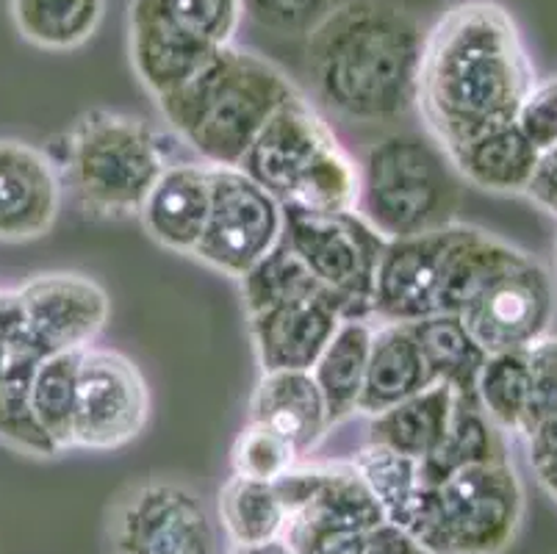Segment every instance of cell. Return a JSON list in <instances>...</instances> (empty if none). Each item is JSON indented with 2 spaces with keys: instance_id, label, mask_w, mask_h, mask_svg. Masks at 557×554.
I'll list each match as a JSON object with an SVG mask.
<instances>
[{
  "instance_id": "1",
  "label": "cell",
  "mask_w": 557,
  "mask_h": 554,
  "mask_svg": "<svg viewBox=\"0 0 557 554\" xmlns=\"http://www.w3.org/2000/svg\"><path fill=\"white\" fill-rule=\"evenodd\" d=\"M533 59L513 14L496 0H463L424 37L417 111L444 156L516 122L535 84Z\"/></svg>"
},
{
  "instance_id": "2",
  "label": "cell",
  "mask_w": 557,
  "mask_h": 554,
  "mask_svg": "<svg viewBox=\"0 0 557 554\" xmlns=\"http://www.w3.org/2000/svg\"><path fill=\"white\" fill-rule=\"evenodd\" d=\"M428 30L394 0H344L306 37L317 100L352 125H392L417 111Z\"/></svg>"
},
{
  "instance_id": "3",
  "label": "cell",
  "mask_w": 557,
  "mask_h": 554,
  "mask_svg": "<svg viewBox=\"0 0 557 554\" xmlns=\"http://www.w3.org/2000/svg\"><path fill=\"white\" fill-rule=\"evenodd\" d=\"M300 91L275 61L231 45L178 89L156 98V109L202 164L242 167L270 116Z\"/></svg>"
},
{
  "instance_id": "4",
  "label": "cell",
  "mask_w": 557,
  "mask_h": 554,
  "mask_svg": "<svg viewBox=\"0 0 557 554\" xmlns=\"http://www.w3.org/2000/svg\"><path fill=\"white\" fill-rule=\"evenodd\" d=\"M53 161L64 195L92 220L139 217L150 189L170 167L164 141L150 122L109 109L81 114L64 131Z\"/></svg>"
},
{
  "instance_id": "5",
  "label": "cell",
  "mask_w": 557,
  "mask_h": 554,
  "mask_svg": "<svg viewBox=\"0 0 557 554\" xmlns=\"http://www.w3.org/2000/svg\"><path fill=\"white\" fill-rule=\"evenodd\" d=\"M242 170L283 206L349 213L358 206V164L306 91L263 125Z\"/></svg>"
},
{
  "instance_id": "6",
  "label": "cell",
  "mask_w": 557,
  "mask_h": 554,
  "mask_svg": "<svg viewBox=\"0 0 557 554\" xmlns=\"http://www.w3.org/2000/svg\"><path fill=\"white\" fill-rule=\"evenodd\" d=\"M460 177L430 136L397 131L372 141L358 164L356 213L386 242L458 220Z\"/></svg>"
},
{
  "instance_id": "7",
  "label": "cell",
  "mask_w": 557,
  "mask_h": 554,
  "mask_svg": "<svg viewBox=\"0 0 557 554\" xmlns=\"http://www.w3.org/2000/svg\"><path fill=\"white\" fill-rule=\"evenodd\" d=\"M524 516V482L505 457L424 488L405 530L433 554H503L519 538Z\"/></svg>"
},
{
  "instance_id": "8",
  "label": "cell",
  "mask_w": 557,
  "mask_h": 554,
  "mask_svg": "<svg viewBox=\"0 0 557 554\" xmlns=\"http://www.w3.org/2000/svg\"><path fill=\"white\" fill-rule=\"evenodd\" d=\"M242 0H128V59L150 98L200 73L231 48L239 30Z\"/></svg>"
},
{
  "instance_id": "9",
  "label": "cell",
  "mask_w": 557,
  "mask_h": 554,
  "mask_svg": "<svg viewBox=\"0 0 557 554\" xmlns=\"http://www.w3.org/2000/svg\"><path fill=\"white\" fill-rule=\"evenodd\" d=\"M283 208V242L288 250L336 297L344 319L372 322L374 278L386 238L356 211L313 213L292 206Z\"/></svg>"
},
{
  "instance_id": "10",
  "label": "cell",
  "mask_w": 557,
  "mask_h": 554,
  "mask_svg": "<svg viewBox=\"0 0 557 554\" xmlns=\"http://www.w3.org/2000/svg\"><path fill=\"white\" fill-rule=\"evenodd\" d=\"M111 554H220L209 507L189 485L166 477L131 482L106 513Z\"/></svg>"
},
{
  "instance_id": "11",
  "label": "cell",
  "mask_w": 557,
  "mask_h": 554,
  "mask_svg": "<svg viewBox=\"0 0 557 554\" xmlns=\"http://www.w3.org/2000/svg\"><path fill=\"white\" fill-rule=\"evenodd\" d=\"M286 208L242 167H211V211L195 258L222 278L242 281L275 250Z\"/></svg>"
},
{
  "instance_id": "12",
  "label": "cell",
  "mask_w": 557,
  "mask_h": 554,
  "mask_svg": "<svg viewBox=\"0 0 557 554\" xmlns=\"http://www.w3.org/2000/svg\"><path fill=\"white\" fill-rule=\"evenodd\" d=\"M557 317V278L544 261L521 253L496 272L458 319L488 355L524 353L552 333Z\"/></svg>"
},
{
  "instance_id": "13",
  "label": "cell",
  "mask_w": 557,
  "mask_h": 554,
  "mask_svg": "<svg viewBox=\"0 0 557 554\" xmlns=\"http://www.w3.org/2000/svg\"><path fill=\"white\" fill-rule=\"evenodd\" d=\"M148 421L150 389L139 366L116 349H81L73 450H123L145 433Z\"/></svg>"
},
{
  "instance_id": "14",
  "label": "cell",
  "mask_w": 557,
  "mask_h": 554,
  "mask_svg": "<svg viewBox=\"0 0 557 554\" xmlns=\"http://www.w3.org/2000/svg\"><path fill=\"white\" fill-rule=\"evenodd\" d=\"M453 222L438 231L386 242L377 263L372 324H413L447 313Z\"/></svg>"
},
{
  "instance_id": "15",
  "label": "cell",
  "mask_w": 557,
  "mask_h": 554,
  "mask_svg": "<svg viewBox=\"0 0 557 554\" xmlns=\"http://www.w3.org/2000/svg\"><path fill=\"white\" fill-rule=\"evenodd\" d=\"M14 292L45 355L92 347L111 317L106 288L81 272L34 274Z\"/></svg>"
},
{
  "instance_id": "16",
  "label": "cell",
  "mask_w": 557,
  "mask_h": 554,
  "mask_svg": "<svg viewBox=\"0 0 557 554\" xmlns=\"http://www.w3.org/2000/svg\"><path fill=\"white\" fill-rule=\"evenodd\" d=\"M342 319V308L327 288L283 297L261 305L256 311H247L261 372H275V369L311 372V366L327 347Z\"/></svg>"
},
{
  "instance_id": "17",
  "label": "cell",
  "mask_w": 557,
  "mask_h": 554,
  "mask_svg": "<svg viewBox=\"0 0 557 554\" xmlns=\"http://www.w3.org/2000/svg\"><path fill=\"white\" fill-rule=\"evenodd\" d=\"M62 202V177L48 152L28 141L0 139V244L48 236Z\"/></svg>"
},
{
  "instance_id": "18",
  "label": "cell",
  "mask_w": 557,
  "mask_h": 554,
  "mask_svg": "<svg viewBox=\"0 0 557 554\" xmlns=\"http://www.w3.org/2000/svg\"><path fill=\"white\" fill-rule=\"evenodd\" d=\"M209 211L211 167L202 161H170L141 206L139 222L159 247L195 258L209 225Z\"/></svg>"
},
{
  "instance_id": "19",
  "label": "cell",
  "mask_w": 557,
  "mask_h": 554,
  "mask_svg": "<svg viewBox=\"0 0 557 554\" xmlns=\"http://www.w3.org/2000/svg\"><path fill=\"white\" fill-rule=\"evenodd\" d=\"M247 421H261L283 439L295 444L302 455H311L333 430L322 391L311 372L302 369H275L261 372L250 396Z\"/></svg>"
},
{
  "instance_id": "20",
  "label": "cell",
  "mask_w": 557,
  "mask_h": 554,
  "mask_svg": "<svg viewBox=\"0 0 557 554\" xmlns=\"http://www.w3.org/2000/svg\"><path fill=\"white\" fill-rule=\"evenodd\" d=\"M430 385L435 383L430 378L428 366H424L422 349H419L410 324H374L358 414L372 419V416L405 403L408 396L419 394Z\"/></svg>"
},
{
  "instance_id": "21",
  "label": "cell",
  "mask_w": 557,
  "mask_h": 554,
  "mask_svg": "<svg viewBox=\"0 0 557 554\" xmlns=\"http://www.w3.org/2000/svg\"><path fill=\"white\" fill-rule=\"evenodd\" d=\"M541 152L524 139L516 122L474 136L447 159L458 177L488 195L521 197L533 177Z\"/></svg>"
},
{
  "instance_id": "22",
  "label": "cell",
  "mask_w": 557,
  "mask_h": 554,
  "mask_svg": "<svg viewBox=\"0 0 557 554\" xmlns=\"http://www.w3.org/2000/svg\"><path fill=\"white\" fill-rule=\"evenodd\" d=\"M455 394L447 385L435 383L405 403L372 416L369 421V444L386 446L413 460H424L447 433L455 410Z\"/></svg>"
},
{
  "instance_id": "23",
  "label": "cell",
  "mask_w": 557,
  "mask_h": 554,
  "mask_svg": "<svg viewBox=\"0 0 557 554\" xmlns=\"http://www.w3.org/2000/svg\"><path fill=\"white\" fill-rule=\"evenodd\" d=\"M372 330L374 324L367 319H342L327 347L311 366V378L322 391L333 427L358 414L369 347H372Z\"/></svg>"
},
{
  "instance_id": "24",
  "label": "cell",
  "mask_w": 557,
  "mask_h": 554,
  "mask_svg": "<svg viewBox=\"0 0 557 554\" xmlns=\"http://www.w3.org/2000/svg\"><path fill=\"white\" fill-rule=\"evenodd\" d=\"M410 330L417 335V344L422 349L424 366H428L433 383L453 389L458 403L480 408L478 378L488 353L474 342L463 322L458 317L442 313V317L413 322Z\"/></svg>"
},
{
  "instance_id": "25",
  "label": "cell",
  "mask_w": 557,
  "mask_h": 554,
  "mask_svg": "<svg viewBox=\"0 0 557 554\" xmlns=\"http://www.w3.org/2000/svg\"><path fill=\"white\" fill-rule=\"evenodd\" d=\"M9 17L23 42L48 53H70L98 34L106 0H9Z\"/></svg>"
},
{
  "instance_id": "26",
  "label": "cell",
  "mask_w": 557,
  "mask_h": 554,
  "mask_svg": "<svg viewBox=\"0 0 557 554\" xmlns=\"http://www.w3.org/2000/svg\"><path fill=\"white\" fill-rule=\"evenodd\" d=\"M292 518L336 527V530L369 532L386 521V513L369 491L367 480L356 469V464L336 460V464H319L317 491L311 494L308 505Z\"/></svg>"
},
{
  "instance_id": "27",
  "label": "cell",
  "mask_w": 557,
  "mask_h": 554,
  "mask_svg": "<svg viewBox=\"0 0 557 554\" xmlns=\"http://www.w3.org/2000/svg\"><path fill=\"white\" fill-rule=\"evenodd\" d=\"M505 457H510L508 435L499 433L480 408L455 403L447 433L424 460H419V475L424 485L435 488L466 466L491 464Z\"/></svg>"
},
{
  "instance_id": "28",
  "label": "cell",
  "mask_w": 557,
  "mask_h": 554,
  "mask_svg": "<svg viewBox=\"0 0 557 554\" xmlns=\"http://www.w3.org/2000/svg\"><path fill=\"white\" fill-rule=\"evenodd\" d=\"M220 521L233 546L281 538L288 527V510L272 482L227 477L216 500Z\"/></svg>"
},
{
  "instance_id": "29",
  "label": "cell",
  "mask_w": 557,
  "mask_h": 554,
  "mask_svg": "<svg viewBox=\"0 0 557 554\" xmlns=\"http://www.w3.org/2000/svg\"><path fill=\"white\" fill-rule=\"evenodd\" d=\"M78 364L75 353H50L39 360L32 383V408L39 427L59 452L73 450V421L78 405Z\"/></svg>"
},
{
  "instance_id": "30",
  "label": "cell",
  "mask_w": 557,
  "mask_h": 554,
  "mask_svg": "<svg viewBox=\"0 0 557 554\" xmlns=\"http://www.w3.org/2000/svg\"><path fill=\"white\" fill-rule=\"evenodd\" d=\"M352 464L386 513V521L405 530L422 500V491L428 488L419 475V460L386 450V446L367 444L352 457Z\"/></svg>"
},
{
  "instance_id": "31",
  "label": "cell",
  "mask_w": 557,
  "mask_h": 554,
  "mask_svg": "<svg viewBox=\"0 0 557 554\" xmlns=\"http://www.w3.org/2000/svg\"><path fill=\"white\" fill-rule=\"evenodd\" d=\"M527 403L530 383L524 353L488 355L478 378V405L491 424L510 439H524Z\"/></svg>"
},
{
  "instance_id": "32",
  "label": "cell",
  "mask_w": 557,
  "mask_h": 554,
  "mask_svg": "<svg viewBox=\"0 0 557 554\" xmlns=\"http://www.w3.org/2000/svg\"><path fill=\"white\" fill-rule=\"evenodd\" d=\"M297 464H300V452L295 450V444L261 421H247L233 441L231 469L233 475L247 480L275 482Z\"/></svg>"
},
{
  "instance_id": "33",
  "label": "cell",
  "mask_w": 557,
  "mask_h": 554,
  "mask_svg": "<svg viewBox=\"0 0 557 554\" xmlns=\"http://www.w3.org/2000/svg\"><path fill=\"white\" fill-rule=\"evenodd\" d=\"M344 0H242V12L275 37H308Z\"/></svg>"
},
{
  "instance_id": "34",
  "label": "cell",
  "mask_w": 557,
  "mask_h": 554,
  "mask_svg": "<svg viewBox=\"0 0 557 554\" xmlns=\"http://www.w3.org/2000/svg\"><path fill=\"white\" fill-rule=\"evenodd\" d=\"M527 383H530V403H527V433L557 410V335H544L541 342L524 349ZM524 433V435H527Z\"/></svg>"
},
{
  "instance_id": "35",
  "label": "cell",
  "mask_w": 557,
  "mask_h": 554,
  "mask_svg": "<svg viewBox=\"0 0 557 554\" xmlns=\"http://www.w3.org/2000/svg\"><path fill=\"white\" fill-rule=\"evenodd\" d=\"M516 128L539 152L557 145V75L535 81L516 111Z\"/></svg>"
},
{
  "instance_id": "36",
  "label": "cell",
  "mask_w": 557,
  "mask_h": 554,
  "mask_svg": "<svg viewBox=\"0 0 557 554\" xmlns=\"http://www.w3.org/2000/svg\"><path fill=\"white\" fill-rule=\"evenodd\" d=\"M369 532L336 530L292 518L283 538L295 546L297 554H374Z\"/></svg>"
},
{
  "instance_id": "37",
  "label": "cell",
  "mask_w": 557,
  "mask_h": 554,
  "mask_svg": "<svg viewBox=\"0 0 557 554\" xmlns=\"http://www.w3.org/2000/svg\"><path fill=\"white\" fill-rule=\"evenodd\" d=\"M524 444L527 464H530L535 482L552 502H557V410L541 419L524 435Z\"/></svg>"
},
{
  "instance_id": "38",
  "label": "cell",
  "mask_w": 557,
  "mask_h": 554,
  "mask_svg": "<svg viewBox=\"0 0 557 554\" xmlns=\"http://www.w3.org/2000/svg\"><path fill=\"white\" fill-rule=\"evenodd\" d=\"M521 197H527L546 217L557 220V145L552 150L541 152L533 177H530Z\"/></svg>"
},
{
  "instance_id": "39",
  "label": "cell",
  "mask_w": 557,
  "mask_h": 554,
  "mask_svg": "<svg viewBox=\"0 0 557 554\" xmlns=\"http://www.w3.org/2000/svg\"><path fill=\"white\" fill-rule=\"evenodd\" d=\"M369 541H372L374 554H433L417 538L410 535L408 530L392 525V521H383L380 527H374L369 532Z\"/></svg>"
},
{
  "instance_id": "40",
  "label": "cell",
  "mask_w": 557,
  "mask_h": 554,
  "mask_svg": "<svg viewBox=\"0 0 557 554\" xmlns=\"http://www.w3.org/2000/svg\"><path fill=\"white\" fill-rule=\"evenodd\" d=\"M227 554H297L295 546L286 538H272L261 543H245V546H233Z\"/></svg>"
},
{
  "instance_id": "41",
  "label": "cell",
  "mask_w": 557,
  "mask_h": 554,
  "mask_svg": "<svg viewBox=\"0 0 557 554\" xmlns=\"http://www.w3.org/2000/svg\"><path fill=\"white\" fill-rule=\"evenodd\" d=\"M555 278H557V238H555Z\"/></svg>"
}]
</instances>
